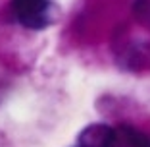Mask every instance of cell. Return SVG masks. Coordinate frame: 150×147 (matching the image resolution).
<instances>
[{"mask_svg": "<svg viewBox=\"0 0 150 147\" xmlns=\"http://www.w3.org/2000/svg\"><path fill=\"white\" fill-rule=\"evenodd\" d=\"M115 128H117V139L114 147H150V134L131 124H119Z\"/></svg>", "mask_w": 150, "mask_h": 147, "instance_id": "3957f363", "label": "cell"}, {"mask_svg": "<svg viewBox=\"0 0 150 147\" xmlns=\"http://www.w3.org/2000/svg\"><path fill=\"white\" fill-rule=\"evenodd\" d=\"M8 14L13 23L29 31H46L62 19L56 0H10Z\"/></svg>", "mask_w": 150, "mask_h": 147, "instance_id": "6da1fadb", "label": "cell"}, {"mask_svg": "<svg viewBox=\"0 0 150 147\" xmlns=\"http://www.w3.org/2000/svg\"><path fill=\"white\" fill-rule=\"evenodd\" d=\"M117 128L108 122H93L77 134L75 147H114Z\"/></svg>", "mask_w": 150, "mask_h": 147, "instance_id": "7a4b0ae2", "label": "cell"}, {"mask_svg": "<svg viewBox=\"0 0 150 147\" xmlns=\"http://www.w3.org/2000/svg\"><path fill=\"white\" fill-rule=\"evenodd\" d=\"M73 147H75V145H73Z\"/></svg>", "mask_w": 150, "mask_h": 147, "instance_id": "277c9868", "label": "cell"}]
</instances>
